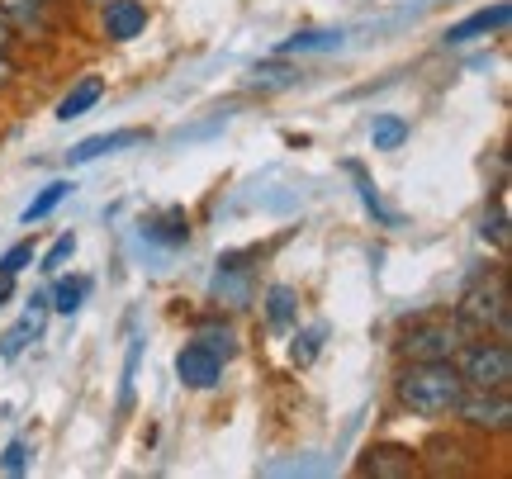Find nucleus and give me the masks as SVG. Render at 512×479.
Listing matches in <instances>:
<instances>
[{
	"instance_id": "nucleus-16",
	"label": "nucleus",
	"mask_w": 512,
	"mask_h": 479,
	"mask_svg": "<svg viewBox=\"0 0 512 479\" xmlns=\"http://www.w3.org/2000/svg\"><path fill=\"white\" fill-rule=\"evenodd\" d=\"M143 238L162 242V247H185V242H190V219H185L181 209H171L166 219L143 223Z\"/></svg>"
},
{
	"instance_id": "nucleus-13",
	"label": "nucleus",
	"mask_w": 512,
	"mask_h": 479,
	"mask_svg": "<svg viewBox=\"0 0 512 479\" xmlns=\"http://www.w3.org/2000/svg\"><path fill=\"white\" fill-rule=\"evenodd\" d=\"M100 100H105V81H100V76H86V81H76L72 91L62 95V105H57V119H62V124H72V119H81L86 110H95Z\"/></svg>"
},
{
	"instance_id": "nucleus-4",
	"label": "nucleus",
	"mask_w": 512,
	"mask_h": 479,
	"mask_svg": "<svg viewBox=\"0 0 512 479\" xmlns=\"http://www.w3.org/2000/svg\"><path fill=\"white\" fill-rule=\"evenodd\" d=\"M456 418L475 432H508L512 427V399L508 389H465Z\"/></svg>"
},
{
	"instance_id": "nucleus-27",
	"label": "nucleus",
	"mask_w": 512,
	"mask_h": 479,
	"mask_svg": "<svg viewBox=\"0 0 512 479\" xmlns=\"http://www.w3.org/2000/svg\"><path fill=\"white\" fill-rule=\"evenodd\" d=\"M200 342H204L209 351H214V356H223V361L233 356V332H228V328H204V332H200Z\"/></svg>"
},
{
	"instance_id": "nucleus-9",
	"label": "nucleus",
	"mask_w": 512,
	"mask_h": 479,
	"mask_svg": "<svg viewBox=\"0 0 512 479\" xmlns=\"http://www.w3.org/2000/svg\"><path fill=\"white\" fill-rule=\"evenodd\" d=\"M147 29L143 0H105V38L110 43H133Z\"/></svg>"
},
{
	"instance_id": "nucleus-24",
	"label": "nucleus",
	"mask_w": 512,
	"mask_h": 479,
	"mask_svg": "<svg viewBox=\"0 0 512 479\" xmlns=\"http://www.w3.org/2000/svg\"><path fill=\"white\" fill-rule=\"evenodd\" d=\"M299 81V72L294 67H256V86H266V91H280V86H294Z\"/></svg>"
},
{
	"instance_id": "nucleus-19",
	"label": "nucleus",
	"mask_w": 512,
	"mask_h": 479,
	"mask_svg": "<svg viewBox=\"0 0 512 479\" xmlns=\"http://www.w3.org/2000/svg\"><path fill=\"white\" fill-rule=\"evenodd\" d=\"M332 48H342V34H294L285 38L275 57H294V53H332Z\"/></svg>"
},
{
	"instance_id": "nucleus-8",
	"label": "nucleus",
	"mask_w": 512,
	"mask_h": 479,
	"mask_svg": "<svg viewBox=\"0 0 512 479\" xmlns=\"http://www.w3.org/2000/svg\"><path fill=\"white\" fill-rule=\"evenodd\" d=\"M356 470H361V475H380V479H408V475H418L422 470V461H418V451L384 442V446H370Z\"/></svg>"
},
{
	"instance_id": "nucleus-29",
	"label": "nucleus",
	"mask_w": 512,
	"mask_h": 479,
	"mask_svg": "<svg viewBox=\"0 0 512 479\" xmlns=\"http://www.w3.org/2000/svg\"><path fill=\"white\" fill-rule=\"evenodd\" d=\"M0 53H10V24L0 19Z\"/></svg>"
},
{
	"instance_id": "nucleus-20",
	"label": "nucleus",
	"mask_w": 512,
	"mask_h": 479,
	"mask_svg": "<svg viewBox=\"0 0 512 479\" xmlns=\"http://www.w3.org/2000/svg\"><path fill=\"white\" fill-rule=\"evenodd\" d=\"M34 257H38V247H34V238H24V242H15L5 257H0V280H15V276H24L29 266H34Z\"/></svg>"
},
{
	"instance_id": "nucleus-22",
	"label": "nucleus",
	"mask_w": 512,
	"mask_h": 479,
	"mask_svg": "<svg viewBox=\"0 0 512 479\" xmlns=\"http://www.w3.org/2000/svg\"><path fill=\"white\" fill-rule=\"evenodd\" d=\"M323 337H328V328H323V323H318V328H309V332H299V337H294V347H290L294 366H309L313 356H318V347H323Z\"/></svg>"
},
{
	"instance_id": "nucleus-10",
	"label": "nucleus",
	"mask_w": 512,
	"mask_h": 479,
	"mask_svg": "<svg viewBox=\"0 0 512 479\" xmlns=\"http://www.w3.org/2000/svg\"><path fill=\"white\" fill-rule=\"evenodd\" d=\"M0 19L10 29H24V34H48L53 29L48 0H0Z\"/></svg>"
},
{
	"instance_id": "nucleus-26",
	"label": "nucleus",
	"mask_w": 512,
	"mask_h": 479,
	"mask_svg": "<svg viewBox=\"0 0 512 479\" xmlns=\"http://www.w3.org/2000/svg\"><path fill=\"white\" fill-rule=\"evenodd\" d=\"M0 470H5V475H24V470H29V442H10V446H5Z\"/></svg>"
},
{
	"instance_id": "nucleus-5",
	"label": "nucleus",
	"mask_w": 512,
	"mask_h": 479,
	"mask_svg": "<svg viewBox=\"0 0 512 479\" xmlns=\"http://www.w3.org/2000/svg\"><path fill=\"white\" fill-rule=\"evenodd\" d=\"M408 361H451L460 351V323H422L399 342Z\"/></svg>"
},
{
	"instance_id": "nucleus-11",
	"label": "nucleus",
	"mask_w": 512,
	"mask_h": 479,
	"mask_svg": "<svg viewBox=\"0 0 512 479\" xmlns=\"http://www.w3.org/2000/svg\"><path fill=\"white\" fill-rule=\"evenodd\" d=\"M43 318H48V299H29V309H24V318H19L15 328L5 332V342H0V356L5 361H15L19 351L34 342L38 332H43Z\"/></svg>"
},
{
	"instance_id": "nucleus-3",
	"label": "nucleus",
	"mask_w": 512,
	"mask_h": 479,
	"mask_svg": "<svg viewBox=\"0 0 512 479\" xmlns=\"http://www.w3.org/2000/svg\"><path fill=\"white\" fill-rule=\"evenodd\" d=\"M460 370L465 389H508L512 385V347L508 337H494V342H460V351L451 356Z\"/></svg>"
},
{
	"instance_id": "nucleus-14",
	"label": "nucleus",
	"mask_w": 512,
	"mask_h": 479,
	"mask_svg": "<svg viewBox=\"0 0 512 479\" xmlns=\"http://www.w3.org/2000/svg\"><path fill=\"white\" fill-rule=\"evenodd\" d=\"M408 119L403 114H375V124H370V148L375 152H399L408 143Z\"/></svg>"
},
{
	"instance_id": "nucleus-28",
	"label": "nucleus",
	"mask_w": 512,
	"mask_h": 479,
	"mask_svg": "<svg viewBox=\"0 0 512 479\" xmlns=\"http://www.w3.org/2000/svg\"><path fill=\"white\" fill-rule=\"evenodd\" d=\"M10 76H15V62H10V53H0V86H10Z\"/></svg>"
},
{
	"instance_id": "nucleus-2",
	"label": "nucleus",
	"mask_w": 512,
	"mask_h": 479,
	"mask_svg": "<svg viewBox=\"0 0 512 479\" xmlns=\"http://www.w3.org/2000/svg\"><path fill=\"white\" fill-rule=\"evenodd\" d=\"M460 328H475V332H494V337H508L512 332V309H508V276H484L479 285L465 290L460 299Z\"/></svg>"
},
{
	"instance_id": "nucleus-25",
	"label": "nucleus",
	"mask_w": 512,
	"mask_h": 479,
	"mask_svg": "<svg viewBox=\"0 0 512 479\" xmlns=\"http://www.w3.org/2000/svg\"><path fill=\"white\" fill-rule=\"evenodd\" d=\"M484 238L494 242L498 252L508 247V209H503V204H498L494 214H484Z\"/></svg>"
},
{
	"instance_id": "nucleus-1",
	"label": "nucleus",
	"mask_w": 512,
	"mask_h": 479,
	"mask_svg": "<svg viewBox=\"0 0 512 479\" xmlns=\"http://www.w3.org/2000/svg\"><path fill=\"white\" fill-rule=\"evenodd\" d=\"M394 394H399V404L413 418L441 423V418H456L460 399H465V380H460L456 361H413L399 375Z\"/></svg>"
},
{
	"instance_id": "nucleus-23",
	"label": "nucleus",
	"mask_w": 512,
	"mask_h": 479,
	"mask_svg": "<svg viewBox=\"0 0 512 479\" xmlns=\"http://www.w3.org/2000/svg\"><path fill=\"white\" fill-rule=\"evenodd\" d=\"M351 176H356V185H361V200H366V209H370V214H375V219H380V223H389V228H394V223H399V214H389V209H384L380 190H375V185L366 181V171H361V166H351Z\"/></svg>"
},
{
	"instance_id": "nucleus-18",
	"label": "nucleus",
	"mask_w": 512,
	"mask_h": 479,
	"mask_svg": "<svg viewBox=\"0 0 512 479\" xmlns=\"http://www.w3.org/2000/svg\"><path fill=\"white\" fill-rule=\"evenodd\" d=\"M294 318H299V295H294L290 285H271L266 290V323L271 328H290Z\"/></svg>"
},
{
	"instance_id": "nucleus-17",
	"label": "nucleus",
	"mask_w": 512,
	"mask_h": 479,
	"mask_svg": "<svg viewBox=\"0 0 512 479\" xmlns=\"http://www.w3.org/2000/svg\"><path fill=\"white\" fill-rule=\"evenodd\" d=\"M72 190H76L72 181H53V185H43V190H38L34 200H29V209H24L19 219H24V223H29V228H34V223H43V219H48V214H53V209H57V204H62V200H67Z\"/></svg>"
},
{
	"instance_id": "nucleus-7",
	"label": "nucleus",
	"mask_w": 512,
	"mask_h": 479,
	"mask_svg": "<svg viewBox=\"0 0 512 479\" xmlns=\"http://www.w3.org/2000/svg\"><path fill=\"white\" fill-rule=\"evenodd\" d=\"M512 24V5L508 0H498V5H484L475 10L470 19H460L446 29V48H465V43H475V38H489V34H503Z\"/></svg>"
},
{
	"instance_id": "nucleus-15",
	"label": "nucleus",
	"mask_w": 512,
	"mask_h": 479,
	"mask_svg": "<svg viewBox=\"0 0 512 479\" xmlns=\"http://www.w3.org/2000/svg\"><path fill=\"white\" fill-rule=\"evenodd\" d=\"M86 295H91V276H62L53 285V295H48V309L53 314H76L86 304Z\"/></svg>"
},
{
	"instance_id": "nucleus-21",
	"label": "nucleus",
	"mask_w": 512,
	"mask_h": 479,
	"mask_svg": "<svg viewBox=\"0 0 512 479\" xmlns=\"http://www.w3.org/2000/svg\"><path fill=\"white\" fill-rule=\"evenodd\" d=\"M72 257H76V233H62V238H57L53 247H48V252L38 257V271H48V276H57V271H62V266H67Z\"/></svg>"
},
{
	"instance_id": "nucleus-30",
	"label": "nucleus",
	"mask_w": 512,
	"mask_h": 479,
	"mask_svg": "<svg viewBox=\"0 0 512 479\" xmlns=\"http://www.w3.org/2000/svg\"><path fill=\"white\" fill-rule=\"evenodd\" d=\"M10 285H15V280H0V309H5V299H10Z\"/></svg>"
},
{
	"instance_id": "nucleus-12",
	"label": "nucleus",
	"mask_w": 512,
	"mask_h": 479,
	"mask_svg": "<svg viewBox=\"0 0 512 479\" xmlns=\"http://www.w3.org/2000/svg\"><path fill=\"white\" fill-rule=\"evenodd\" d=\"M147 133L138 129H119V133H95V138H86V143H76L72 152H67V166H86L95 162V157H105V152H119L128 148V143H143Z\"/></svg>"
},
{
	"instance_id": "nucleus-6",
	"label": "nucleus",
	"mask_w": 512,
	"mask_h": 479,
	"mask_svg": "<svg viewBox=\"0 0 512 479\" xmlns=\"http://www.w3.org/2000/svg\"><path fill=\"white\" fill-rule=\"evenodd\" d=\"M176 375H181L185 389H214L223 375V356H214L204 342H185L176 351Z\"/></svg>"
}]
</instances>
